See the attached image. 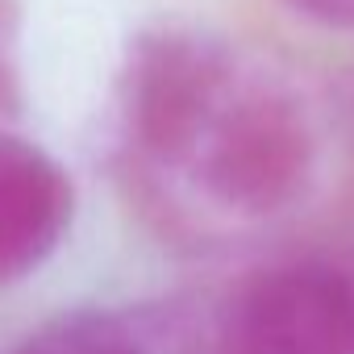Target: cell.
<instances>
[{
    "instance_id": "cell-1",
    "label": "cell",
    "mask_w": 354,
    "mask_h": 354,
    "mask_svg": "<svg viewBox=\"0 0 354 354\" xmlns=\"http://www.w3.org/2000/svg\"><path fill=\"white\" fill-rule=\"evenodd\" d=\"M242 67L246 59L213 30L184 21L138 30L117 75L129 138L154 158H184Z\"/></svg>"
},
{
    "instance_id": "cell-2",
    "label": "cell",
    "mask_w": 354,
    "mask_h": 354,
    "mask_svg": "<svg viewBox=\"0 0 354 354\" xmlns=\"http://www.w3.org/2000/svg\"><path fill=\"white\" fill-rule=\"evenodd\" d=\"M184 158H196L201 180L225 205L263 213L296 192L308 167V125L292 96L246 63Z\"/></svg>"
},
{
    "instance_id": "cell-3",
    "label": "cell",
    "mask_w": 354,
    "mask_h": 354,
    "mask_svg": "<svg viewBox=\"0 0 354 354\" xmlns=\"http://www.w3.org/2000/svg\"><path fill=\"white\" fill-rule=\"evenodd\" d=\"M221 354H354V288L325 267H283L250 283Z\"/></svg>"
},
{
    "instance_id": "cell-4",
    "label": "cell",
    "mask_w": 354,
    "mask_h": 354,
    "mask_svg": "<svg viewBox=\"0 0 354 354\" xmlns=\"http://www.w3.org/2000/svg\"><path fill=\"white\" fill-rule=\"evenodd\" d=\"M71 225V184L34 142L0 133V283L30 275Z\"/></svg>"
},
{
    "instance_id": "cell-5",
    "label": "cell",
    "mask_w": 354,
    "mask_h": 354,
    "mask_svg": "<svg viewBox=\"0 0 354 354\" xmlns=\"http://www.w3.org/2000/svg\"><path fill=\"white\" fill-rule=\"evenodd\" d=\"M288 5L304 17H313L317 26L329 30H354V0H288Z\"/></svg>"
}]
</instances>
